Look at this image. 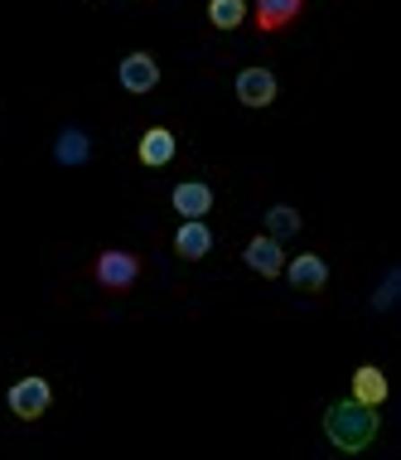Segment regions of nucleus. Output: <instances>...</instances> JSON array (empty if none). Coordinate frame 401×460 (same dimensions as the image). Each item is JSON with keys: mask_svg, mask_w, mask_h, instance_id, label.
<instances>
[{"mask_svg": "<svg viewBox=\"0 0 401 460\" xmlns=\"http://www.w3.org/2000/svg\"><path fill=\"white\" fill-rule=\"evenodd\" d=\"M324 431H329V441L338 451H368L372 441H378L382 421H378V407L368 402H334L329 412H324Z\"/></svg>", "mask_w": 401, "mask_h": 460, "instance_id": "f257e3e1", "label": "nucleus"}, {"mask_svg": "<svg viewBox=\"0 0 401 460\" xmlns=\"http://www.w3.org/2000/svg\"><path fill=\"white\" fill-rule=\"evenodd\" d=\"M92 281L102 291H131L141 281V257L135 252H121V247H107V252L92 257Z\"/></svg>", "mask_w": 401, "mask_h": 460, "instance_id": "f03ea898", "label": "nucleus"}, {"mask_svg": "<svg viewBox=\"0 0 401 460\" xmlns=\"http://www.w3.org/2000/svg\"><path fill=\"white\" fill-rule=\"evenodd\" d=\"M48 402H54V388H48V378H39V373H30V378H20L10 388V412L20 421H39L48 412Z\"/></svg>", "mask_w": 401, "mask_h": 460, "instance_id": "7ed1b4c3", "label": "nucleus"}, {"mask_svg": "<svg viewBox=\"0 0 401 460\" xmlns=\"http://www.w3.org/2000/svg\"><path fill=\"white\" fill-rule=\"evenodd\" d=\"M242 262L257 271V277H266L275 281L285 271V252H281V238H271V233H261V238H252L242 247Z\"/></svg>", "mask_w": 401, "mask_h": 460, "instance_id": "20e7f679", "label": "nucleus"}, {"mask_svg": "<svg viewBox=\"0 0 401 460\" xmlns=\"http://www.w3.org/2000/svg\"><path fill=\"white\" fill-rule=\"evenodd\" d=\"M285 281L295 286V291H309V296H319L324 286H329V262H324V257H315V252H300L291 267L281 271Z\"/></svg>", "mask_w": 401, "mask_h": 460, "instance_id": "39448f33", "label": "nucleus"}, {"mask_svg": "<svg viewBox=\"0 0 401 460\" xmlns=\"http://www.w3.org/2000/svg\"><path fill=\"white\" fill-rule=\"evenodd\" d=\"M117 78H121V88H126V93L145 97V93L160 83V64H155L150 54H126V58L117 64Z\"/></svg>", "mask_w": 401, "mask_h": 460, "instance_id": "423d86ee", "label": "nucleus"}, {"mask_svg": "<svg viewBox=\"0 0 401 460\" xmlns=\"http://www.w3.org/2000/svg\"><path fill=\"white\" fill-rule=\"evenodd\" d=\"M237 102L242 107H271L275 102V73L271 68H242L237 73Z\"/></svg>", "mask_w": 401, "mask_h": 460, "instance_id": "0eeeda50", "label": "nucleus"}, {"mask_svg": "<svg viewBox=\"0 0 401 460\" xmlns=\"http://www.w3.org/2000/svg\"><path fill=\"white\" fill-rule=\"evenodd\" d=\"M174 151H179L174 131H170V127H150V131L141 136V146H135V160H141L145 170H165L170 160H174Z\"/></svg>", "mask_w": 401, "mask_h": 460, "instance_id": "6e6552de", "label": "nucleus"}, {"mask_svg": "<svg viewBox=\"0 0 401 460\" xmlns=\"http://www.w3.org/2000/svg\"><path fill=\"white\" fill-rule=\"evenodd\" d=\"M257 30L261 34H281L285 24H295L300 15H305V0H257Z\"/></svg>", "mask_w": 401, "mask_h": 460, "instance_id": "1a4fd4ad", "label": "nucleus"}, {"mask_svg": "<svg viewBox=\"0 0 401 460\" xmlns=\"http://www.w3.org/2000/svg\"><path fill=\"white\" fill-rule=\"evenodd\" d=\"M54 160L58 165H68V170H78L92 160V136H87L83 127H64L54 136Z\"/></svg>", "mask_w": 401, "mask_h": 460, "instance_id": "9d476101", "label": "nucleus"}, {"mask_svg": "<svg viewBox=\"0 0 401 460\" xmlns=\"http://www.w3.org/2000/svg\"><path fill=\"white\" fill-rule=\"evenodd\" d=\"M174 252L184 257V262H198V257L213 252V228L204 218H184V228L174 233Z\"/></svg>", "mask_w": 401, "mask_h": 460, "instance_id": "9b49d317", "label": "nucleus"}, {"mask_svg": "<svg viewBox=\"0 0 401 460\" xmlns=\"http://www.w3.org/2000/svg\"><path fill=\"white\" fill-rule=\"evenodd\" d=\"M170 204L179 208L184 218H208V208H213V190H208L204 180H184V184H174Z\"/></svg>", "mask_w": 401, "mask_h": 460, "instance_id": "f8f14e48", "label": "nucleus"}, {"mask_svg": "<svg viewBox=\"0 0 401 460\" xmlns=\"http://www.w3.org/2000/svg\"><path fill=\"white\" fill-rule=\"evenodd\" d=\"M353 402H368V407H382L387 402V373L378 364H362L353 373Z\"/></svg>", "mask_w": 401, "mask_h": 460, "instance_id": "ddd939ff", "label": "nucleus"}, {"mask_svg": "<svg viewBox=\"0 0 401 460\" xmlns=\"http://www.w3.org/2000/svg\"><path fill=\"white\" fill-rule=\"evenodd\" d=\"M247 20V0H208V24L213 30H237Z\"/></svg>", "mask_w": 401, "mask_h": 460, "instance_id": "4468645a", "label": "nucleus"}, {"mask_svg": "<svg viewBox=\"0 0 401 460\" xmlns=\"http://www.w3.org/2000/svg\"><path fill=\"white\" fill-rule=\"evenodd\" d=\"M266 233H271V238H295V233H300V214H295V208H285V204L266 208Z\"/></svg>", "mask_w": 401, "mask_h": 460, "instance_id": "2eb2a0df", "label": "nucleus"}, {"mask_svg": "<svg viewBox=\"0 0 401 460\" xmlns=\"http://www.w3.org/2000/svg\"><path fill=\"white\" fill-rule=\"evenodd\" d=\"M397 286H401V271H387V281H382V291L372 296V305L387 310V305H392V296H397Z\"/></svg>", "mask_w": 401, "mask_h": 460, "instance_id": "dca6fc26", "label": "nucleus"}]
</instances>
